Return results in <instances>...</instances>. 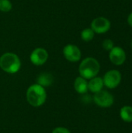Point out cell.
<instances>
[{
    "label": "cell",
    "instance_id": "obj_1",
    "mask_svg": "<svg viewBox=\"0 0 132 133\" xmlns=\"http://www.w3.org/2000/svg\"><path fill=\"white\" fill-rule=\"evenodd\" d=\"M100 65L94 58H86L82 61L79 67L80 76L86 79H90L97 76L100 72Z\"/></svg>",
    "mask_w": 132,
    "mask_h": 133
},
{
    "label": "cell",
    "instance_id": "obj_2",
    "mask_svg": "<svg viewBox=\"0 0 132 133\" xmlns=\"http://www.w3.org/2000/svg\"><path fill=\"white\" fill-rule=\"evenodd\" d=\"M47 99V94L44 87L39 84L30 86L26 91V100L28 103L33 107L43 105Z\"/></svg>",
    "mask_w": 132,
    "mask_h": 133
},
{
    "label": "cell",
    "instance_id": "obj_3",
    "mask_svg": "<svg viewBox=\"0 0 132 133\" xmlns=\"http://www.w3.org/2000/svg\"><path fill=\"white\" fill-rule=\"evenodd\" d=\"M21 67V62L17 55L6 52L0 57V68L5 72L16 73Z\"/></svg>",
    "mask_w": 132,
    "mask_h": 133
},
{
    "label": "cell",
    "instance_id": "obj_4",
    "mask_svg": "<svg viewBox=\"0 0 132 133\" xmlns=\"http://www.w3.org/2000/svg\"><path fill=\"white\" fill-rule=\"evenodd\" d=\"M93 100L95 103L101 108H109L114 104V97L111 94L105 90H100L95 94Z\"/></svg>",
    "mask_w": 132,
    "mask_h": 133
},
{
    "label": "cell",
    "instance_id": "obj_5",
    "mask_svg": "<svg viewBox=\"0 0 132 133\" xmlns=\"http://www.w3.org/2000/svg\"><path fill=\"white\" fill-rule=\"evenodd\" d=\"M103 84L109 89L116 88L121 81V75L117 70L108 71L103 79Z\"/></svg>",
    "mask_w": 132,
    "mask_h": 133
},
{
    "label": "cell",
    "instance_id": "obj_6",
    "mask_svg": "<svg viewBox=\"0 0 132 133\" xmlns=\"http://www.w3.org/2000/svg\"><path fill=\"white\" fill-rule=\"evenodd\" d=\"M63 55L65 58L71 62H76L80 60L82 53L80 49L74 45V44H67L63 48Z\"/></svg>",
    "mask_w": 132,
    "mask_h": 133
},
{
    "label": "cell",
    "instance_id": "obj_7",
    "mask_svg": "<svg viewBox=\"0 0 132 133\" xmlns=\"http://www.w3.org/2000/svg\"><path fill=\"white\" fill-rule=\"evenodd\" d=\"M48 58L47 51L43 48H35L30 55V62L35 65H44Z\"/></svg>",
    "mask_w": 132,
    "mask_h": 133
},
{
    "label": "cell",
    "instance_id": "obj_8",
    "mask_svg": "<svg viewBox=\"0 0 132 133\" xmlns=\"http://www.w3.org/2000/svg\"><path fill=\"white\" fill-rule=\"evenodd\" d=\"M110 28V22L105 17H97L91 23V29L96 34H104Z\"/></svg>",
    "mask_w": 132,
    "mask_h": 133
},
{
    "label": "cell",
    "instance_id": "obj_9",
    "mask_svg": "<svg viewBox=\"0 0 132 133\" xmlns=\"http://www.w3.org/2000/svg\"><path fill=\"white\" fill-rule=\"evenodd\" d=\"M109 58L113 64L116 65H121L124 62L126 59V55L124 51L121 48L114 47L110 51Z\"/></svg>",
    "mask_w": 132,
    "mask_h": 133
},
{
    "label": "cell",
    "instance_id": "obj_10",
    "mask_svg": "<svg viewBox=\"0 0 132 133\" xmlns=\"http://www.w3.org/2000/svg\"><path fill=\"white\" fill-rule=\"evenodd\" d=\"M103 80L100 77H93L90 79V81L88 83V90H89L92 93H97L102 90L103 87Z\"/></svg>",
    "mask_w": 132,
    "mask_h": 133
},
{
    "label": "cell",
    "instance_id": "obj_11",
    "mask_svg": "<svg viewBox=\"0 0 132 133\" xmlns=\"http://www.w3.org/2000/svg\"><path fill=\"white\" fill-rule=\"evenodd\" d=\"M74 88L75 91L80 94H84L88 91V83L86 79L79 76L74 82Z\"/></svg>",
    "mask_w": 132,
    "mask_h": 133
},
{
    "label": "cell",
    "instance_id": "obj_12",
    "mask_svg": "<svg viewBox=\"0 0 132 133\" xmlns=\"http://www.w3.org/2000/svg\"><path fill=\"white\" fill-rule=\"evenodd\" d=\"M53 81H54L53 76L47 72H43L40 74L37 79V84L40 85L43 87L51 86L53 83Z\"/></svg>",
    "mask_w": 132,
    "mask_h": 133
},
{
    "label": "cell",
    "instance_id": "obj_13",
    "mask_svg": "<svg viewBox=\"0 0 132 133\" xmlns=\"http://www.w3.org/2000/svg\"><path fill=\"white\" fill-rule=\"evenodd\" d=\"M120 116L125 122H132V107L124 106L120 111Z\"/></svg>",
    "mask_w": 132,
    "mask_h": 133
},
{
    "label": "cell",
    "instance_id": "obj_14",
    "mask_svg": "<svg viewBox=\"0 0 132 133\" xmlns=\"http://www.w3.org/2000/svg\"><path fill=\"white\" fill-rule=\"evenodd\" d=\"M94 31L91 29V28H86L84 29L82 32H81V38L82 40H83L84 41H90L93 39L94 37Z\"/></svg>",
    "mask_w": 132,
    "mask_h": 133
},
{
    "label": "cell",
    "instance_id": "obj_15",
    "mask_svg": "<svg viewBox=\"0 0 132 133\" xmlns=\"http://www.w3.org/2000/svg\"><path fill=\"white\" fill-rule=\"evenodd\" d=\"M12 8V2L9 0H0V11L3 12H9Z\"/></svg>",
    "mask_w": 132,
    "mask_h": 133
},
{
    "label": "cell",
    "instance_id": "obj_16",
    "mask_svg": "<svg viewBox=\"0 0 132 133\" xmlns=\"http://www.w3.org/2000/svg\"><path fill=\"white\" fill-rule=\"evenodd\" d=\"M103 48L106 51H110L114 48V42L110 39H106L103 42Z\"/></svg>",
    "mask_w": 132,
    "mask_h": 133
},
{
    "label": "cell",
    "instance_id": "obj_17",
    "mask_svg": "<svg viewBox=\"0 0 132 133\" xmlns=\"http://www.w3.org/2000/svg\"><path fill=\"white\" fill-rule=\"evenodd\" d=\"M52 133H71L70 131L66 129V128H64V127H57L55 128Z\"/></svg>",
    "mask_w": 132,
    "mask_h": 133
},
{
    "label": "cell",
    "instance_id": "obj_18",
    "mask_svg": "<svg viewBox=\"0 0 132 133\" xmlns=\"http://www.w3.org/2000/svg\"><path fill=\"white\" fill-rule=\"evenodd\" d=\"M128 23L130 24V26H132V12L130 14V15H129V16H128Z\"/></svg>",
    "mask_w": 132,
    "mask_h": 133
},
{
    "label": "cell",
    "instance_id": "obj_19",
    "mask_svg": "<svg viewBox=\"0 0 132 133\" xmlns=\"http://www.w3.org/2000/svg\"><path fill=\"white\" fill-rule=\"evenodd\" d=\"M131 47H132V42H131Z\"/></svg>",
    "mask_w": 132,
    "mask_h": 133
}]
</instances>
